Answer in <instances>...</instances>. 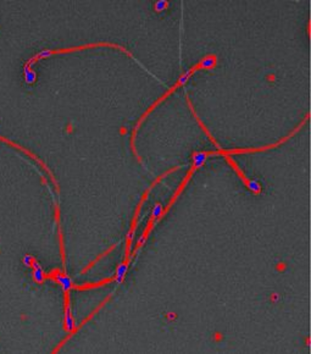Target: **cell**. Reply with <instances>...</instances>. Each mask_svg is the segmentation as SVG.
Wrapping results in <instances>:
<instances>
[{
  "label": "cell",
  "instance_id": "obj_1",
  "mask_svg": "<svg viewBox=\"0 0 311 354\" xmlns=\"http://www.w3.org/2000/svg\"><path fill=\"white\" fill-rule=\"evenodd\" d=\"M167 5H168V4H167L166 1H156V3H155V10L159 11V12H160V11H163V10H165L166 7H167Z\"/></svg>",
  "mask_w": 311,
  "mask_h": 354
}]
</instances>
